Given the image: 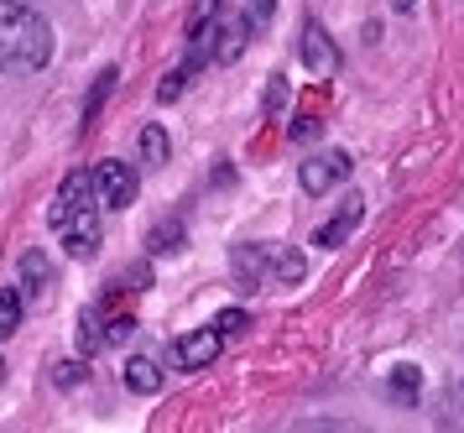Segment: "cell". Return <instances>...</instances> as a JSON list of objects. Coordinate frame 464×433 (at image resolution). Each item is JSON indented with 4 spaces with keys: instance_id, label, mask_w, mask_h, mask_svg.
Returning a JSON list of instances; mask_svg holds the SVG:
<instances>
[{
    "instance_id": "obj_1",
    "label": "cell",
    "mask_w": 464,
    "mask_h": 433,
    "mask_svg": "<svg viewBox=\"0 0 464 433\" xmlns=\"http://www.w3.org/2000/svg\"><path fill=\"white\" fill-rule=\"evenodd\" d=\"M47 225L58 230V241L73 261H89L100 256V199H94V172L73 167L63 183H58V199L47 204Z\"/></svg>"
},
{
    "instance_id": "obj_2",
    "label": "cell",
    "mask_w": 464,
    "mask_h": 433,
    "mask_svg": "<svg viewBox=\"0 0 464 433\" xmlns=\"http://www.w3.org/2000/svg\"><path fill=\"white\" fill-rule=\"evenodd\" d=\"M53 63V26L32 0H0V74H43Z\"/></svg>"
},
{
    "instance_id": "obj_3",
    "label": "cell",
    "mask_w": 464,
    "mask_h": 433,
    "mask_svg": "<svg viewBox=\"0 0 464 433\" xmlns=\"http://www.w3.org/2000/svg\"><path fill=\"white\" fill-rule=\"evenodd\" d=\"M350 172H355V157H350V152H339V146H329V152L303 157V167H297V183H303V193L324 199L329 188L350 183Z\"/></svg>"
},
{
    "instance_id": "obj_4",
    "label": "cell",
    "mask_w": 464,
    "mask_h": 433,
    "mask_svg": "<svg viewBox=\"0 0 464 433\" xmlns=\"http://www.w3.org/2000/svg\"><path fill=\"white\" fill-rule=\"evenodd\" d=\"M225 345H230V334L219 330V324L178 334V340H172V366H178V371H204V366H214V360L225 355Z\"/></svg>"
},
{
    "instance_id": "obj_5",
    "label": "cell",
    "mask_w": 464,
    "mask_h": 433,
    "mask_svg": "<svg viewBox=\"0 0 464 433\" xmlns=\"http://www.w3.org/2000/svg\"><path fill=\"white\" fill-rule=\"evenodd\" d=\"M230 277H235V288H240V292H261L266 282H276V246H261V241L235 246Z\"/></svg>"
},
{
    "instance_id": "obj_6",
    "label": "cell",
    "mask_w": 464,
    "mask_h": 433,
    "mask_svg": "<svg viewBox=\"0 0 464 433\" xmlns=\"http://www.w3.org/2000/svg\"><path fill=\"white\" fill-rule=\"evenodd\" d=\"M94 199H100V209H130L136 204V172L121 157H105L94 167Z\"/></svg>"
},
{
    "instance_id": "obj_7",
    "label": "cell",
    "mask_w": 464,
    "mask_h": 433,
    "mask_svg": "<svg viewBox=\"0 0 464 433\" xmlns=\"http://www.w3.org/2000/svg\"><path fill=\"white\" fill-rule=\"evenodd\" d=\"M360 220H365V204H360V193H355V199H344V209H339V214H329V220L314 230V241L324 251H339L360 230Z\"/></svg>"
},
{
    "instance_id": "obj_8",
    "label": "cell",
    "mask_w": 464,
    "mask_h": 433,
    "mask_svg": "<svg viewBox=\"0 0 464 433\" xmlns=\"http://www.w3.org/2000/svg\"><path fill=\"white\" fill-rule=\"evenodd\" d=\"M297 53H303V63H308L314 74H334L339 68V47H334V37H329L318 21L303 26V47H297Z\"/></svg>"
},
{
    "instance_id": "obj_9",
    "label": "cell",
    "mask_w": 464,
    "mask_h": 433,
    "mask_svg": "<svg viewBox=\"0 0 464 433\" xmlns=\"http://www.w3.org/2000/svg\"><path fill=\"white\" fill-rule=\"evenodd\" d=\"M126 387H130L136 397L162 392V366H157L151 355H130V360H126Z\"/></svg>"
},
{
    "instance_id": "obj_10",
    "label": "cell",
    "mask_w": 464,
    "mask_h": 433,
    "mask_svg": "<svg viewBox=\"0 0 464 433\" xmlns=\"http://www.w3.org/2000/svg\"><path fill=\"white\" fill-rule=\"evenodd\" d=\"M16 271H22V292H26V298H43L47 282H53V261H47L43 251H26Z\"/></svg>"
},
{
    "instance_id": "obj_11",
    "label": "cell",
    "mask_w": 464,
    "mask_h": 433,
    "mask_svg": "<svg viewBox=\"0 0 464 433\" xmlns=\"http://www.w3.org/2000/svg\"><path fill=\"white\" fill-rule=\"evenodd\" d=\"M386 392L397 397L401 408H412V402L422 397V371L418 366H397V371L386 376Z\"/></svg>"
},
{
    "instance_id": "obj_12",
    "label": "cell",
    "mask_w": 464,
    "mask_h": 433,
    "mask_svg": "<svg viewBox=\"0 0 464 433\" xmlns=\"http://www.w3.org/2000/svg\"><path fill=\"white\" fill-rule=\"evenodd\" d=\"M115 84H121V74H115V68H105V74L94 79V89H89V100H84V131L100 121V110H105V100L115 94Z\"/></svg>"
},
{
    "instance_id": "obj_13",
    "label": "cell",
    "mask_w": 464,
    "mask_h": 433,
    "mask_svg": "<svg viewBox=\"0 0 464 433\" xmlns=\"http://www.w3.org/2000/svg\"><path fill=\"white\" fill-rule=\"evenodd\" d=\"M147 246H151V256L178 251V246H183V220H162L157 230H147Z\"/></svg>"
},
{
    "instance_id": "obj_14",
    "label": "cell",
    "mask_w": 464,
    "mask_h": 433,
    "mask_svg": "<svg viewBox=\"0 0 464 433\" xmlns=\"http://www.w3.org/2000/svg\"><path fill=\"white\" fill-rule=\"evenodd\" d=\"M136 146H141V157H147L151 167L157 162H168V131L151 121V125H141V136H136Z\"/></svg>"
},
{
    "instance_id": "obj_15",
    "label": "cell",
    "mask_w": 464,
    "mask_h": 433,
    "mask_svg": "<svg viewBox=\"0 0 464 433\" xmlns=\"http://www.w3.org/2000/svg\"><path fill=\"white\" fill-rule=\"evenodd\" d=\"M198 68H204L198 58H183V63H178V68L168 74V79H162V89H157V100H162V104H168V100H178V94H183V84H188L193 74H198Z\"/></svg>"
},
{
    "instance_id": "obj_16",
    "label": "cell",
    "mask_w": 464,
    "mask_h": 433,
    "mask_svg": "<svg viewBox=\"0 0 464 433\" xmlns=\"http://www.w3.org/2000/svg\"><path fill=\"white\" fill-rule=\"evenodd\" d=\"M16 324H22V292L5 288V292H0V340H11Z\"/></svg>"
},
{
    "instance_id": "obj_17",
    "label": "cell",
    "mask_w": 464,
    "mask_h": 433,
    "mask_svg": "<svg viewBox=\"0 0 464 433\" xmlns=\"http://www.w3.org/2000/svg\"><path fill=\"white\" fill-rule=\"evenodd\" d=\"M287 100H293V84L282 79V74H276V79H266V94H261V110H266V115H282V110H287Z\"/></svg>"
},
{
    "instance_id": "obj_18",
    "label": "cell",
    "mask_w": 464,
    "mask_h": 433,
    "mask_svg": "<svg viewBox=\"0 0 464 433\" xmlns=\"http://www.w3.org/2000/svg\"><path fill=\"white\" fill-rule=\"evenodd\" d=\"M219 16H225V0H193V11H188V32H198V26H214Z\"/></svg>"
},
{
    "instance_id": "obj_19",
    "label": "cell",
    "mask_w": 464,
    "mask_h": 433,
    "mask_svg": "<svg viewBox=\"0 0 464 433\" xmlns=\"http://www.w3.org/2000/svg\"><path fill=\"white\" fill-rule=\"evenodd\" d=\"M276 282H303V256L297 251H276Z\"/></svg>"
},
{
    "instance_id": "obj_20",
    "label": "cell",
    "mask_w": 464,
    "mask_h": 433,
    "mask_svg": "<svg viewBox=\"0 0 464 433\" xmlns=\"http://www.w3.org/2000/svg\"><path fill=\"white\" fill-rule=\"evenodd\" d=\"M240 16L251 21L256 32H261V26H266V21L276 16V0H251V5H246V11H240Z\"/></svg>"
},
{
    "instance_id": "obj_21",
    "label": "cell",
    "mask_w": 464,
    "mask_h": 433,
    "mask_svg": "<svg viewBox=\"0 0 464 433\" xmlns=\"http://www.w3.org/2000/svg\"><path fill=\"white\" fill-rule=\"evenodd\" d=\"M318 131H324V115H303V121H293L287 136H293V142H308V136H318Z\"/></svg>"
},
{
    "instance_id": "obj_22",
    "label": "cell",
    "mask_w": 464,
    "mask_h": 433,
    "mask_svg": "<svg viewBox=\"0 0 464 433\" xmlns=\"http://www.w3.org/2000/svg\"><path fill=\"white\" fill-rule=\"evenodd\" d=\"M214 324H219V330H225V334H240V330H246V313H219Z\"/></svg>"
},
{
    "instance_id": "obj_23",
    "label": "cell",
    "mask_w": 464,
    "mask_h": 433,
    "mask_svg": "<svg viewBox=\"0 0 464 433\" xmlns=\"http://www.w3.org/2000/svg\"><path fill=\"white\" fill-rule=\"evenodd\" d=\"M79 381H84V366H79V360H73V366H63V371H58V387H79Z\"/></svg>"
},
{
    "instance_id": "obj_24",
    "label": "cell",
    "mask_w": 464,
    "mask_h": 433,
    "mask_svg": "<svg viewBox=\"0 0 464 433\" xmlns=\"http://www.w3.org/2000/svg\"><path fill=\"white\" fill-rule=\"evenodd\" d=\"M412 5H418V0H392V11H401V16H407V11H412Z\"/></svg>"
},
{
    "instance_id": "obj_25",
    "label": "cell",
    "mask_w": 464,
    "mask_h": 433,
    "mask_svg": "<svg viewBox=\"0 0 464 433\" xmlns=\"http://www.w3.org/2000/svg\"><path fill=\"white\" fill-rule=\"evenodd\" d=\"M0 381H5V360H0Z\"/></svg>"
}]
</instances>
